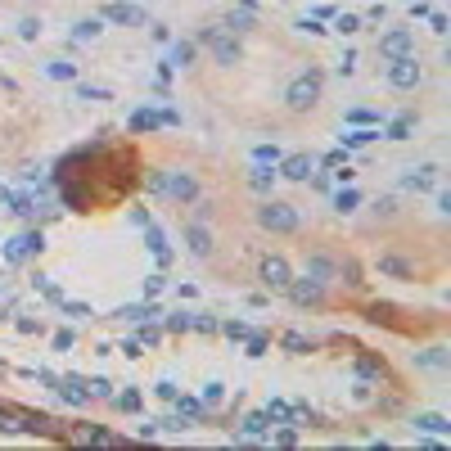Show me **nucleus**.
<instances>
[{
  "mask_svg": "<svg viewBox=\"0 0 451 451\" xmlns=\"http://www.w3.org/2000/svg\"><path fill=\"white\" fill-rule=\"evenodd\" d=\"M194 41L212 45V54H217V64H221V68H235L239 64V41H235V32H230L226 23H221V27H204Z\"/></svg>",
  "mask_w": 451,
  "mask_h": 451,
  "instance_id": "obj_1",
  "label": "nucleus"
},
{
  "mask_svg": "<svg viewBox=\"0 0 451 451\" xmlns=\"http://www.w3.org/2000/svg\"><path fill=\"white\" fill-rule=\"evenodd\" d=\"M316 99H321V73L293 77L289 90H284V104H289L293 113H307V108H316Z\"/></svg>",
  "mask_w": 451,
  "mask_h": 451,
  "instance_id": "obj_2",
  "label": "nucleus"
},
{
  "mask_svg": "<svg viewBox=\"0 0 451 451\" xmlns=\"http://www.w3.org/2000/svg\"><path fill=\"white\" fill-rule=\"evenodd\" d=\"M258 226L262 230H280V235H289V230H298V208L293 204H262L258 208Z\"/></svg>",
  "mask_w": 451,
  "mask_h": 451,
  "instance_id": "obj_3",
  "label": "nucleus"
},
{
  "mask_svg": "<svg viewBox=\"0 0 451 451\" xmlns=\"http://www.w3.org/2000/svg\"><path fill=\"white\" fill-rule=\"evenodd\" d=\"M59 438L73 442V447H118V433H108V429H95V424H64L59 429Z\"/></svg>",
  "mask_w": 451,
  "mask_h": 451,
  "instance_id": "obj_4",
  "label": "nucleus"
},
{
  "mask_svg": "<svg viewBox=\"0 0 451 451\" xmlns=\"http://www.w3.org/2000/svg\"><path fill=\"white\" fill-rule=\"evenodd\" d=\"M176 113L172 108H136V113H131L127 118V131L131 136H145V131H162V127H176Z\"/></svg>",
  "mask_w": 451,
  "mask_h": 451,
  "instance_id": "obj_5",
  "label": "nucleus"
},
{
  "mask_svg": "<svg viewBox=\"0 0 451 451\" xmlns=\"http://www.w3.org/2000/svg\"><path fill=\"white\" fill-rule=\"evenodd\" d=\"M419 64H415V54H402V59H393L388 64V86L393 90H411V86H419Z\"/></svg>",
  "mask_w": 451,
  "mask_h": 451,
  "instance_id": "obj_6",
  "label": "nucleus"
},
{
  "mask_svg": "<svg viewBox=\"0 0 451 451\" xmlns=\"http://www.w3.org/2000/svg\"><path fill=\"white\" fill-rule=\"evenodd\" d=\"M41 230H23V235H14L10 244H5V258L10 262H27V258H36L41 253Z\"/></svg>",
  "mask_w": 451,
  "mask_h": 451,
  "instance_id": "obj_7",
  "label": "nucleus"
},
{
  "mask_svg": "<svg viewBox=\"0 0 451 451\" xmlns=\"http://www.w3.org/2000/svg\"><path fill=\"white\" fill-rule=\"evenodd\" d=\"M258 280L267 284V289H284V284L293 280V271H289V262H284V258H262Z\"/></svg>",
  "mask_w": 451,
  "mask_h": 451,
  "instance_id": "obj_8",
  "label": "nucleus"
},
{
  "mask_svg": "<svg viewBox=\"0 0 451 451\" xmlns=\"http://www.w3.org/2000/svg\"><path fill=\"white\" fill-rule=\"evenodd\" d=\"M312 172H316V158H312V154H289V158H280V172L276 176H284V181H312Z\"/></svg>",
  "mask_w": 451,
  "mask_h": 451,
  "instance_id": "obj_9",
  "label": "nucleus"
},
{
  "mask_svg": "<svg viewBox=\"0 0 451 451\" xmlns=\"http://www.w3.org/2000/svg\"><path fill=\"white\" fill-rule=\"evenodd\" d=\"M284 289H289V298L298 302V307H316V302L325 298L321 280H312V276H302V280H289V284H284Z\"/></svg>",
  "mask_w": 451,
  "mask_h": 451,
  "instance_id": "obj_10",
  "label": "nucleus"
},
{
  "mask_svg": "<svg viewBox=\"0 0 451 451\" xmlns=\"http://www.w3.org/2000/svg\"><path fill=\"white\" fill-rule=\"evenodd\" d=\"M411 32L406 27H398V32H388V36H379V54H384V59H402V54H411Z\"/></svg>",
  "mask_w": 451,
  "mask_h": 451,
  "instance_id": "obj_11",
  "label": "nucleus"
},
{
  "mask_svg": "<svg viewBox=\"0 0 451 451\" xmlns=\"http://www.w3.org/2000/svg\"><path fill=\"white\" fill-rule=\"evenodd\" d=\"M167 199H181V204L199 199V181L185 176V172H172V176H167Z\"/></svg>",
  "mask_w": 451,
  "mask_h": 451,
  "instance_id": "obj_12",
  "label": "nucleus"
},
{
  "mask_svg": "<svg viewBox=\"0 0 451 451\" xmlns=\"http://www.w3.org/2000/svg\"><path fill=\"white\" fill-rule=\"evenodd\" d=\"M104 19L108 23H122V27H140V23H145V10H140V5H108Z\"/></svg>",
  "mask_w": 451,
  "mask_h": 451,
  "instance_id": "obj_13",
  "label": "nucleus"
},
{
  "mask_svg": "<svg viewBox=\"0 0 451 451\" xmlns=\"http://www.w3.org/2000/svg\"><path fill=\"white\" fill-rule=\"evenodd\" d=\"M145 244H149V253L162 262V267H172V248H167V235H162V230H158L154 221L145 226Z\"/></svg>",
  "mask_w": 451,
  "mask_h": 451,
  "instance_id": "obj_14",
  "label": "nucleus"
},
{
  "mask_svg": "<svg viewBox=\"0 0 451 451\" xmlns=\"http://www.w3.org/2000/svg\"><path fill=\"white\" fill-rule=\"evenodd\" d=\"M104 172H108V181L118 185V190L136 181V172H131V158H108V167H104Z\"/></svg>",
  "mask_w": 451,
  "mask_h": 451,
  "instance_id": "obj_15",
  "label": "nucleus"
},
{
  "mask_svg": "<svg viewBox=\"0 0 451 451\" xmlns=\"http://www.w3.org/2000/svg\"><path fill=\"white\" fill-rule=\"evenodd\" d=\"M185 239H190L194 258H212V235H208L204 226H190V230H185Z\"/></svg>",
  "mask_w": 451,
  "mask_h": 451,
  "instance_id": "obj_16",
  "label": "nucleus"
},
{
  "mask_svg": "<svg viewBox=\"0 0 451 451\" xmlns=\"http://www.w3.org/2000/svg\"><path fill=\"white\" fill-rule=\"evenodd\" d=\"M239 433H244V438H267V433H271V419L262 415V411H258V415H244Z\"/></svg>",
  "mask_w": 451,
  "mask_h": 451,
  "instance_id": "obj_17",
  "label": "nucleus"
},
{
  "mask_svg": "<svg viewBox=\"0 0 451 451\" xmlns=\"http://www.w3.org/2000/svg\"><path fill=\"white\" fill-rule=\"evenodd\" d=\"M415 433H451V424L433 411H424V415H415Z\"/></svg>",
  "mask_w": 451,
  "mask_h": 451,
  "instance_id": "obj_18",
  "label": "nucleus"
},
{
  "mask_svg": "<svg viewBox=\"0 0 451 451\" xmlns=\"http://www.w3.org/2000/svg\"><path fill=\"white\" fill-rule=\"evenodd\" d=\"M433 181H438V167H419V172H411L402 185H406V190H429Z\"/></svg>",
  "mask_w": 451,
  "mask_h": 451,
  "instance_id": "obj_19",
  "label": "nucleus"
},
{
  "mask_svg": "<svg viewBox=\"0 0 451 451\" xmlns=\"http://www.w3.org/2000/svg\"><path fill=\"white\" fill-rule=\"evenodd\" d=\"M248 185H253L258 194H267L271 185H276V172H271L267 162H258V167H253V176H248Z\"/></svg>",
  "mask_w": 451,
  "mask_h": 451,
  "instance_id": "obj_20",
  "label": "nucleus"
},
{
  "mask_svg": "<svg viewBox=\"0 0 451 451\" xmlns=\"http://www.w3.org/2000/svg\"><path fill=\"white\" fill-rule=\"evenodd\" d=\"M262 415H267L271 419V424H289V419H293V406H289V402H267V411H262Z\"/></svg>",
  "mask_w": 451,
  "mask_h": 451,
  "instance_id": "obj_21",
  "label": "nucleus"
},
{
  "mask_svg": "<svg viewBox=\"0 0 451 451\" xmlns=\"http://www.w3.org/2000/svg\"><path fill=\"white\" fill-rule=\"evenodd\" d=\"M411 127H415V118H411V113H398V118L388 122V140H411Z\"/></svg>",
  "mask_w": 451,
  "mask_h": 451,
  "instance_id": "obj_22",
  "label": "nucleus"
},
{
  "mask_svg": "<svg viewBox=\"0 0 451 451\" xmlns=\"http://www.w3.org/2000/svg\"><path fill=\"white\" fill-rule=\"evenodd\" d=\"M365 321H384V325H393L398 321V307H393V302H370V312H365Z\"/></svg>",
  "mask_w": 451,
  "mask_h": 451,
  "instance_id": "obj_23",
  "label": "nucleus"
},
{
  "mask_svg": "<svg viewBox=\"0 0 451 451\" xmlns=\"http://www.w3.org/2000/svg\"><path fill=\"white\" fill-rule=\"evenodd\" d=\"M122 321H149V316H162L158 307H149V302H131V307H122Z\"/></svg>",
  "mask_w": 451,
  "mask_h": 451,
  "instance_id": "obj_24",
  "label": "nucleus"
},
{
  "mask_svg": "<svg viewBox=\"0 0 451 451\" xmlns=\"http://www.w3.org/2000/svg\"><path fill=\"white\" fill-rule=\"evenodd\" d=\"M32 199L27 194H5V212H14V217H32Z\"/></svg>",
  "mask_w": 451,
  "mask_h": 451,
  "instance_id": "obj_25",
  "label": "nucleus"
},
{
  "mask_svg": "<svg viewBox=\"0 0 451 451\" xmlns=\"http://www.w3.org/2000/svg\"><path fill=\"white\" fill-rule=\"evenodd\" d=\"M356 375L361 379H384V361H379V356H356Z\"/></svg>",
  "mask_w": 451,
  "mask_h": 451,
  "instance_id": "obj_26",
  "label": "nucleus"
},
{
  "mask_svg": "<svg viewBox=\"0 0 451 451\" xmlns=\"http://www.w3.org/2000/svg\"><path fill=\"white\" fill-rule=\"evenodd\" d=\"M45 77H54V82H73L77 68L68 64V59H50V64H45Z\"/></svg>",
  "mask_w": 451,
  "mask_h": 451,
  "instance_id": "obj_27",
  "label": "nucleus"
},
{
  "mask_svg": "<svg viewBox=\"0 0 451 451\" xmlns=\"http://www.w3.org/2000/svg\"><path fill=\"white\" fill-rule=\"evenodd\" d=\"M176 406H181L185 419H204V415H208V406H204L199 398H181V393H176Z\"/></svg>",
  "mask_w": 451,
  "mask_h": 451,
  "instance_id": "obj_28",
  "label": "nucleus"
},
{
  "mask_svg": "<svg viewBox=\"0 0 451 451\" xmlns=\"http://www.w3.org/2000/svg\"><path fill=\"white\" fill-rule=\"evenodd\" d=\"M99 32H104V23H99V19H82V23L73 27V36H77V41H95Z\"/></svg>",
  "mask_w": 451,
  "mask_h": 451,
  "instance_id": "obj_29",
  "label": "nucleus"
},
{
  "mask_svg": "<svg viewBox=\"0 0 451 451\" xmlns=\"http://www.w3.org/2000/svg\"><path fill=\"white\" fill-rule=\"evenodd\" d=\"M375 140H379L375 127H356V131H348V136H343V145H352V149H356V145H375Z\"/></svg>",
  "mask_w": 451,
  "mask_h": 451,
  "instance_id": "obj_30",
  "label": "nucleus"
},
{
  "mask_svg": "<svg viewBox=\"0 0 451 451\" xmlns=\"http://www.w3.org/2000/svg\"><path fill=\"white\" fill-rule=\"evenodd\" d=\"M356 204H361V194H356L352 185H348V190H339V194H334V208H339V212H356Z\"/></svg>",
  "mask_w": 451,
  "mask_h": 451,
  "instance_id": "obj_31",
  "label": "nucleus"
},
{
  "mask_svg": "<svg viewBox=\"0 0 451 451\" xmlns=\"http://www.w3.org/2000/svg\"><path fill=\"white\" fill-rule=\"evenodd\" d=\"M379 271H384V276H398V280L411 276V267H406L402 258H379Z\"/></svg>",
  "mask_w": 451,
  "mask_h": 451,
  "instance_id": "obj_32",
  "label": "nucleus"
},
{
  "mask_svg": "<svg viewBox=\"0 0 451 451\" xmlns=\"http://www.w3.org/2000/svg\"><path fill=\"white\" fill-rule=\"evenodd\" d=\"M307 276H312V280H330L334 276V262L330 258H312V262H307Z\"/></svg>",
  "mask_w": 451,
  "mask_h": 451,
  "instance_id": "obj_33",
  "label": "nucleus"
},
{
  "mask_svg": "<svg viewBox=\"0 0 451 451\" xmlns=\"http://www.w3.org/2000/svg\"><path fill=\"white\" fill-rule=\"evenodd\" d=\"M280 348H284V352H312V339H302V334H284Z\"/></svg>",
  "mask_w": 451,
  "mask_h": 451,
  "instance_id": "obj_34",
  "label": "nucleus"
},
{
  "mask_svg": "<svg viewBox=\"0 0 451 451\" xmlns=\"http://www.w3.org/2000/svg\"><path fill=\"white\" fill-rule=\"evenodd\" d=\"M108 402H113L118 411H140V393H131V388H127V393H113Z\"/></svg>",
  "mask_w": 451,
  "mask_h": 451,
  "instance_id": "obj_35",
  "label": "nucleus"
},
{
  "mask_svg": "<svg viewBox=\"0 0 451 451\" xmlns=\"http://www.w3.org/2000/svg\"><path fill=\"white\" fill-rule=\"evenodd\" d=\"M77 99H90V104H104V99H113L104 86H77Z\"/></svg>",
  "mask_w": 451,
  "mask_h": 451,
  "instance_id": "obj_36",
  "label": "nucleus"
},
{
  "mask_svg": "<svg viewBox=\"0 0 451 451\" xmlns=\"http://www.w3.org/2000/svg\"><path fill=\"white\" fill-rule=\"evenodd\" d=\"M253 162H271V167H276L280 149H276V145H258V149H253Z\"/></svg>",
  "mask_w": 451,
  "mask_h": 451,
  "instance_id": "obj_37",
  "label": "nucleus"
},
{
  "mask_svg": "<svg viewBox=\"0 0 451 451\" xmlns=\"http://www.w3.org/2000/svg\"><path fill=\"white\" fill-rule=\"evenodd\" d=\"M19 36H23V41H36V36H41V23H36V19H23L19 23Z\"/></svg>",
  "mask_w": 451,
  "mask_h": 451,
  "instance_id": "obj_38",
  "label": "nucleus"
},
{
  "mask_svg": "<svg viewBox=\"0 0 451 451\" xmlns=\"http://www.w3.org/2000/svg\"><path fill=\"white\" fill-rule=\"evenodd\" d=\"M158 424H162L167 433H181V429H190V419H185V415H162Z\"/></svg>",
  "mask_w": 451,
  "mask_h": 451,
  "instance_id": "obj_39",
  "label": "nucleus"
},
{
  "mask_svg": "<svg viewBox=\"0 0 451 451\" xmlns=\"http://www.w3.org/2000/svg\"><path fill=\"white\" fill-rule=\"evenodd\" d=\"M339 32H343V36H356V32H361V19H356V14H343V19H339Z\"/></svg>",
  "mask_w": 451,
  "mask_h": 451,
  "instance_id": "obj_40",
  "label": "nucleus"
},
{
  "mask_svg": "<svg viewBox=\"0 0 451 451\" xmlns=\"http://www.w3.org/2000/svg\"><path fill=\"white\" fill-rule=\"evenodd\" d=\"M221 398H226V384H208L204 388V406H217Z\"/></svg>",
  "mask_w": 451,
  "mask_h": 451,
  "instance_id": "obj_41",
  "label": "nucleus"
},
{
  "mask_svg": "<svg viewBox=\"0 0 451 451\" xmlns=\"http://www.w3.org/2000/svg\"><path fill=\"white\" fill-rule=\"evenodd\" d=\"M167 176H172V172H162V167H158V172H149V190L154 194H167Z\"/></svg>",
  "mask_w": 451,
  "mask_h": 451,
  "instance_id": "obj_42",
  "label": "nucleus"
},
{
  "mask_svg": "<svg viewBox=\"0 0 451 451\" xmlns=\"http://www.w3.org/2000/svg\"><path fill=\"white\" fill-rule=\"evenodd\" d=\"M348 118H352L356 127H365V122H379V113H375V108H352Z\"/></svg>",
  "mask_w": 451,
  "mask_h": 451,
  "instance_id": "obj_43",
  "label": "nucleus"
},
{
  "mask_svg": "<svg viewBox=\"0 0 451 451\" xmlns=\"http://www.w3.org/2000/svg\"><path fill=\"white\" fill-rule=\"evenodd\" d=\"M190 59H194V45H190V41H181V45H176V54H172V64H181V68H185Z\"/></svg>",
  "mask_w": 451,
  "mask_h": 451,
  "instance_id": "obj_44",
  "label": "nucleus"
},
{
  "mask_svg": "<svg viewBox=\"0 0 451 451\" xmlns=\"http://www.w3.org/2000/svg\"><path fill=\"white\" fill-rule=\"evenodd\" d=\"M221 330H226V334H230V339H248V334H253V330H248V325H244V321H226V325H221Z\"/></svg>",
  "mask_w": 451,
  "mask_h": 451,
  "instance_id": "obj_45",
  "label": "nucleus"
},
{
  "mask_svg": "<svg viewBox=\"0 0 451 451\" xmlns=\"http://www.w3.org/2000/svg\"><path fill=\"white\" fill-rule=\"evenodd\" d=\"M293 27H298V32H307V36H321V32H325V27H321V23H316V19H298V23H293Z\"/></svg>",
  "mask_w": 451,
  "mask_h": 451,
  "instance_id": "obj_46",
  "label": "nucleus"
},
{
  "mask_svg": "<svg viewBox=\"0 0 451 451\" xmlns=\"http://www.w3.org/2000/svg\"><path fill=\"white\" fill-rule=\"evenodd\" d=\"M267 352V339L262 334H248V356H262Z\"/></svg>",
  "mask_w": 451,
  "mask_h": 451,
  "instance_id": "obj_47",
  "label": "nucleus"
},
{
  "mask_svg": "<svg viewBox=\"0 0 451 451\" xmlns=\"http://www.w3.org/2000/svg\"><path fill=\"white\" fill-rule=\"evenodd\" d=\"M343 162H348V145H343V149H334V154H325V167H343Z\"/></svg>",
  "mask_w": 451,
  "mask_h": 451,
  "instance_id": "obj_48",
  "label": "nucleus"
},
{
  "mask_svg": "<svg viewBox=\"0 0 451 451\" xmlns=\"http://www.w3.org/2000/svg\"><path fill=\"white\" fill-rule=\"evenodd\" d=\"M162 402H176V384H167V379H158V388H154Z\"/></svg>",
  "mask_w": 451,
  "mask_h": 451,
  "instance_id": "obj_49",
  "label": "nucleus"
},
{
  "mask_svg": "<svg viewBox=\"0 0 451 451\" xmlns=\"http://www.w3.org/2000/svg\"><path fill=\"white\" fill-rule=\"evenodd\" d=\"M276 447H298V433H293V429H280L276 433Z\"/></svg>",
  "mask_w": 451,
  "mask_h": 451,
  "instance_id": "obj_50",
  "label": "nucleus"
},
{
  "mask_svg": "<svg viewBox=\"0 0 451 451\" xmlns=\"http://www.w3.org/2000/svg\"><path fill=\"white\" fill-rule=\"evenodd\" d=\"M419 365H447V356H442V348H433V352L419 356Z\"/></svg>",
  "mask_w": 451,
  "mask_h": 451,
  "instance_id": "obj_51",
  "label": "nucleus"
},
{
  "mask_svg": "<svg viewBox=\"0 0 451 451\" xmlns=\"http://www.w3.org/2000/svg\"><path fill=\"white\" fill-rule=\"evenodd\" d=\"M167 325H172V330H194V316H185V312H176V316H172V321H167Z\"/></svg>",
  "mask_w": 451,
  "mask_h": 451,
  "instance_id": "obj_52",
  "label": "nucleus"
},
{
  "mask_svg": "<svg viewBox=\"0 0 451 451\" xmlns=\"http://www.w3.org/2000/svg\"><path fill=\"white\" fill-rule=\"evenodd\" d=\"M131 221H136L140 230H145V226H149V212H145V208H131Z\"/></svg>",
  "mask_w": 451,
  "mask_h": 451,
  "instance_id": "obj_53",
  "label": "nucleus"
},
{
  "mask_svg": "<svg viewBox=\"0 0 451 451\" xmlns=\"http://www.w3.org/2000/svg\"><path fill=\"white\" fill-rule=\"evenodd\" d=\"M54 348H73V330H59V334H54Z\"/></svg>",
  "mask_w": 451,
  "mask_h": 451,
  "instance_id": "obj_54",
  "label": "nucleus"
},
{
  "mask_svg": "<svg viewBox=\"0 0 451 451\" xmlns=\"http://www.w3.org/2000/svg\"><path fill=\"white\" fill-rule=\"evenodd\" d=\"M339 276H348V284H361V280H356V267H352V262H343V267H339Z\"/></svg>",
  "mask_w": 451,
  "mask_h": 451,
  "instance_id": "obj_55",
  "label": "nucleus"
},
{
  "mask_svg": "<svg viewBox=\"0 0 451 451\" xmlns=\"http://www.w3.org/2000/svg\"><path fill=\"white\" fill-rule=\"evenodd\" d=\"M5 194H10V190H5V185H0V204H5Z\"/></svg>",
  "mask_w": 451,
  "mask_h": 451,
  "instance_id": "obj_56",
  "label": "nucleus"
},
{
  "mask_svg": "<svg viewBox=\"0 0 451 451\" xmlns=\"http://www.w3.org/2000/svg\"><path fill=\"white\" fill-rule=\"evenodd\" d=\"M0 411H5V402H0Z\"/></svg>",
  "mask_w": 451,
  "mask_h": 451,
  "instance_id": "obj_57",
  "label": "nucleus"
}]
</instances>
